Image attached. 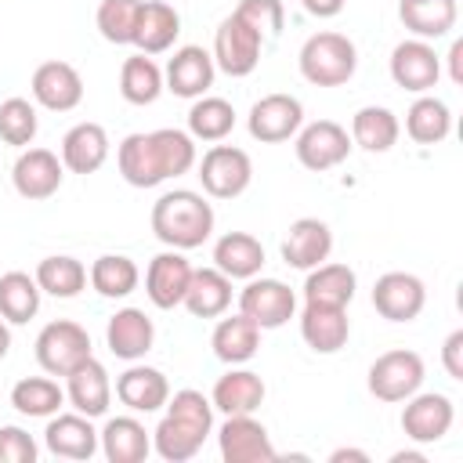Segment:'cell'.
Masks as SVG:
<instances>
[{
	"label": "cell",
	"mask_w": 463,
	"mask_h": 463,
	"mask_svg": "<svg viewBox=\"0 0 463 463\" xmlns=\"http://www.w3.org/2000/svg\"><path fill=\"white\" fill-rule=\"evenodd\" d=\"M116 163L127 184L156 188L170 177H181L195 166V137L174 127H159L148 134H127L116 148Z\"/></svg>",
	"instance_id": "obj_1"
},
{
	"label": "cell",
	"mask_w": 463,
	"mask_h": 463,
	"mask_svg": "<svg viewBox=\"0 0 463 463\" xmlns=\"http://www.w3.org/2000/svg\"><path fill=\"white\" fill-rule=\"evenodd\" d=\"M210 430H213V402L203 391L184 387L174 398H166V416L152 430V449L166 463H184L203 449Z\"/></svg>",
	"instance_id": "obj_2"
},
{
	"label": "cell",
	"mask_w": 463,
	"mask_h": 463,
	"mask_svg": "<svg viewBox=\"0 0 463 463\" xmlns=\"http://www.w3.org/2000/svg\"><path fill=\"white\" fill-rule=\"evenodd\" d=\"M152 232L170 250H195L213 235V206L192 188L163 192L152 206Z\"/></svg>",
	"instance_id": "obj_3"
},
{
	"label": "cell",
	"mask_w": 463,
	"mask_h": 463,
	"mask_svg": "<svg viewBox=\"0 0 463 463\" xmlns=\"http://www.w3.org/2000/svg\"><path fill=\"white\" fill-rule=\"evenodd\" d=\"M300 76L315 87H344L358 69V51L344 33H315L300 47Z\"/></svg>",
	"instance_id": "obj_4"
},
{
	"label": "cell",
	"mask_w": 463,
	"mask_h": 463,
	"mask_svg": "<svg viewBox=\"0 0 463 463\" xmlns=\"http://www.w3.org/2000/svg\"><path fill=\"white\" fill-rule=\"evenodd\" d=\"M87 358H90V333L80 322L58 318L36 333V362L47 376H69Z\"/></svg>",
	"instance_id": "obj_5"
},
{
	"label": "cell",
	"mask_w": 463,
	"mask_h": 463,
	"mask_svg": "<svg viewBox=\"0 0 463 463\" xmlns=\"http://www.w3.org/2000/svg\"><path fill=\"white\" fill-rule=\"evenodd\" d=\"M423 358L416 351H405V347H394V351H383L373 365H369V394L380 398V402H405L409 394H416L423 387Z\"/></svg>",
	"instance_id": "obj_6"
},
{
	"label": "cell",
	"mask_w": 463,
	"mask_h": 463,
	"mask_svg": "<svg viewBox=\"0 0 463 463\" xmlns=\"http://www.w3.org/2000/svg\"><path fill=\"white\" fill-rule=\"evenodd\" d=\"M260 47H264V36L253 29V25H246L235 11L217 25V33H213V65L221 69V72H228V76H235V80H242V76H250L257 65H260Z\"/></svg>",
	"instance_id": "obj_7"
},
{
	"label": "cell",
	"mask_w": 463,
	"mask_h": 463,
	"mask_svg": "<svg viewBox=\"0 0 463 463\" xmlns=\"http://www.w3.org/2000/svg\"><path fill=\"white\" fill-rule=\"evenodd\" d=\"M199 181H203V192L206 195H213V199H235V195H242L250 188L253 163L235 145H213L199 159Z\"/></svg>",
	"instance_id": "obj_8"
},
{
	"label": "cell",
	"mask_w": 463,
	"mask_h": 463,
	"mask_svg": "<svg viewBox=\"0 0 463 463\" xmlns=\"http://www.w3.org/2000/svg\"><path fill=\"white\" fill-rule=\"evenodd\" d=\"M452 420H456V409H452V398H449V394L416 391V394L405 398L402 430H405V438L416 441V445H434V441H441V438L452 430Z\"/></svg>",
	"instance_id": "obj_9"
},
{
	"label": "cell",
	"mask_w": 463,
	"mask_h": 463,
	"mask_svg": "<svg viewBox=\"0 0 463 463\" xmlns=\"http://www.w3.org/2000/svg\"><path fill=\"white\" fill-rule=\"evenodd\" d=\"M217 449L224 463H271L279 456L268 438V427L253 420V412L228 416L217 430Z\"/></svg>",
	"instance_id": "obj_10"
},
{
	"label": "cell",
	"mask_w": 463,
	"mask_h": 463,
	"mask_svg": "<svg viewBox=\"0 0 463 463\" xmlns=\"http://www.w3.org/2000/svg\"><path fill=\"white\" fill-rule=\"evenodd\" d=\"M239 311L257 322L260 329H279L297 311V293L279 279H246V289L239 293Z\"/></svg>",
	"instance_id": "obj_11"
},
{
	"label": "cell",
	"mask_w": 463,
	"mask_h": 463,
	"mask_svg": "<svg viewBox=\"0 0 463 463\" xmlns=\"http://www.w3.org/2000/svg\"><path fill=\"white\" fill-rule=\"evenodd\" d=\"M246 127H250V137L260 145L289 141L304 127V105L293 94H264L260 101H253Z\"/></svg>",
	"instance_id": "obj_12"
},
{
	"label": "cell",
	"mask_w": 463,
	"mask_h": 463,
	"mask_svg": "<svg viewBox=\"0 0 463 463\" xmlns=\"http://www.w3.org/2000/svg\"><path fill=\"white\" fill-rule=\"evenodd\" d=\"M293 148H297L300 166L322 174V170L340 166L351 156V134L333 119H315V123L297 130V145Z\"/></svg>",
	"instance_id": "obj_13"
},
{
	"label": "cell",
	"mask_w": 463,
	"mask_h": 463,
	"mask_svg": "<svg viewBox=\"0 0 463 463\" xmlns=\"http://www.w3.org/2000/svg\"><path fill=\"white\" fill-rule=\"evenodd\" d=\"M61 177H65V166L51 148H25L11 166L14 192L22 199H29V203L51 199L61 188Z\"/></svg>",
	"instance_id": "obj_14"
},
{
	"label": "cell",
	"mask_w": 463,
	"mask_h": 463,
	"mask_svg": "<svg viewBox=\"0 0 463 463\" xmlns=\"http://www.w3.org/2000/svg\"><path fill=\"white\" fill-rule=\"evenodd\" d=\"M391 80L402 90L427 94L441 80V58L434 54V47L427 40H402L391 51Z\"/></svg>",
	"instance_id": "obj_15"
},
{
	"label": "cell",
	"mask_w": 463,
	"mask_h": 463,
	"mask_svg": "<svg viewBox=\"0 0 463 463\" xmlns=\"http://www.w3.org/2000/svg\"><path fill=\"white\" fill-rule=\"evenodd\" d=\"M213 72H217L213 54L206 47H199V43H184L166 61L163 87L174 90L177 98H203L213 87Z\"/></svg>",
	"instance_id": "obj_16"
},
{
	"label": "cell",
	"mask_w": 463,
	"mask_h": 463,
	"mask_svg": "<svg viewBox=\"0 0 463 463\" xmlns=\"http://www.w3.org/2000/svg\"><path fill=\"white\" fill-rule=\"evenodd\" d=\"M427 304V286L409 271H387L373 286V307L387 322H412Z\"/></svg>",
	"instance_id": "obj_17"
},
{
	"label": "cell",
	"mask_w": 463,
	"mask_h": 463,
	"mask_svg": "<svg viewBox=\"0 0 463 463\" xmlns=\"http://www.w3.org/2000/svg\"><path fill=\"white\" fill-rule=\"evenodd\" d=\"M192 264L184 260V250H163L148 260V271H145V293L156 307L170 311L184 300V289L192 282Z\"/></svg>",
	"instance_id": "obj_18"
},
{
	"label": "cell",
	"mask_w": 463,
	"mask_h": 463,
	"mask_svg": "<svg viewBox=\"0 0 463 463\" xmlns=\"http://www.w3.org/2000/svg\"><path fill=\"white\" fill-rule=\"evenodd\" d=\"M29 87H33L36 105H43L47 112H72L83 101V76L69 61H43V65H36Z\"/></svg>",
	"instance_id": "obj_19"
},
{
	"label": "cell",
	"mask_w": 463,
	"mask_h": 463,
	"mask_svg": "<svg viewBox=\"0 0 463 463\" xmlns=\"http://www.w3.org/2000/svg\"><path fill=\"white\" fill-rule=\"evenodd\" d=\"M105 344H109V351H112L116 358L137 362V358H145V354L152 351V344H156V326H152V318H148L141 307H119V311L109 318V326H105Z\"/></svg>",
	"instance_id": "obj_20"
},
{
	"label": "cell",
	"mask_w": 463,
	"mask_h": 463,
	"mask_svg": "<svg viewBox=\"0 0 463 463\" xmlns=\"http://www.w3.org/2000/svg\"><path fill=\"white\" fill-rule=\"evenodd\" d=\"M329 253H333V232H329L326 221H318V217H300V221L289 224L286 239H282V260H286L289 268L307 271V268L329 260Z\"/></svg>",
	"instance_id": "obj_21"
},
{
	"label": "cell",
	"mask_w": 463,
	"mask_h": 463,
	"mask_svg": "<svg viewBox=\"0 0 463 463\" xmlns=\"http://www.w3.org/2000/svg\"><path fill=\"white\" fill-rule=\"evenodd\" d=\"M43 445L61 459H90L98 452V430L83 412H54L43 430Z\"/></svg>",
	"instance_id": "obj_22"
},
{
	"label": "cell",
	"mask_w": 463,
	"mask_h": 463,
	"mask_svg": "<svg viewBox=\"0 0 463 463\" xmlns=\"http://www.w3.org/2000/svg\"><path fill=\"white\" fill-rule=\"evenodd\" d=\"M300 336L315 354H336L347 336H351V322H347V307H329V304H304L300 311Z\"/></svg>",
	"instance_id": "obj_23"
},
{
	"label": "cell",
	"mask_w": 463,
	"mask_h": 463,
	"mask_svg": "<svg viewBox=\"0 0 463 463\" xmlns=\"http://www.w3.org/2000/svg\"><path fill=\"white\" fill-rule=\"evenodd\" d=\"M65 380H69L65 398L72 402L76 412H83V416H90V420L109 412V402H112V380H109L105 365H101L94 354H90L87 362H80Z\"/></svg>",
	"instance_id": "obj_24"
},
{
	"label": "cell",
	"mask_w": 463,
	"mask_h": 463,
	"mask_svg": "<svg viewBox=\"0 0 463 463\" xmlns=\"http://www.w3.org/2000/svg\"><path fill=\"white\" fill-rule=\"evenodd\" d=\"M181 33V14L166 4V0H141V14H137V29H134V47L141 54H163L174 47Z\"/></svg>",
	"instance_id": "obj_25"
},
{
	"label": "cell",
	"mask_w": 463,
	"mask_h": 463,
	"mask_svg": "<svg viewBox=\"0 0 463 463\" xmlns=\"http://www.w3.org/2000/svg\"><path fill=\"white\" fill-rule=\"evenodd\" d=\"M109 159V134L101 123H76L61 137V166L72 174H94Z\"/></svg>",
	"instance_id": "obj_26"
},
{
	"label": "cell",
	"mask_w": 463,
	"mask_h": 463,
	"mask_svg": "<svg viewBox=\"0 0 463 463\" xmlns=\"http://www.w3.org/2000/svg\"><path fill=\"white\" fill-rule=\"evenodd\" d=\"M116 398L130 409V412H156L166 405L170 398V383L159 369L152 365H130L127 373L116 376Z\"/></svg>",
	"instance_id": "obj_27"
},
{
	"label": "cell",
	"mask_w": 463,
	"mask_h": 463,
	"mask_svg": "<svg viewBox=\"0 0 463 463\" xmlns=\"http://www.w3.org/2000/svg\"><path fill=\"white\" fill-rule=\"evenodd\" d=\"M98 445L109 463H141L152 452V438H148L145 423L134 416H112L98 430Z\"/></svg>",
	"instance_id": "obj_28"
},
{
	"label": "cell",
	"mask_w": 463,
	"mask_h": 463,
	"mask_svg": "<svg viewBox=\"0 0 463 463\" xmlns=\"http://www.w3.org/2000/svg\"><path fill=\"white\" fill-rule=\"evenodd\" d=\"M398 18L416 40H441L456 29V0H398Z\"/></svg>",
	"instance_id": "obj_29"
},
{
	"label": "cell",
	"mask_w": 463,
	"mask_h": 463,
	"mask_svg": "<svg viewBox=\"0 0 463 463\" xmlns=\"http://www.w3.org/2000/svg\"><path fill=\"white\" fill-rule=\"evenodd\" d=\"M213 268L228 279H253L264 268V246L250 232H224L213 242Z\"/></svg>",
	"instance_id": "obj_30"
},
{
	"label": "cell",
	"mask_w": 463,
	"mask_h": 463,
	"mask_svg": "<svg viewBox=\"0 0 463 463\" xmlns=\"http://www.w3.org/2000/svg\"><path fill=\"white\" fill-rule=\"evenodd\" d=\"M210 347L213 354L224 362V365H242L257 354L260 347V326L250 322L242 311L239 315H228L213 326V336H210Z\"/></svg>",
	"instance_id": "obj_31"
},
{
	"label": "cell",
	"mask_w": 463,
	"mask_h": 463,
	"mask_svg": "<svg viewBox=\"0 0 463 463\" xmlns=\"http://www.w3.org/2000/svg\"><path fill=\"white\" fill-rule=\"evenodd\" d=\"M264 394H268V387H264V380H260L257 373H250V369H228V373L213 383L210 402H213V409H221L224 416H239V412L260 409Z\"/></svg>",
	"instance_id": "obj_32"
},
{
	"label": "cell",
	"mask_w": 463,
	"mask_h": 463,
	"mask_svg": "<svg viewBox=\"0 0 463 463\" xmlns=\"http://www.w3.org/2000/svg\"><path fill=\"white\" fill-rule=\"evenodd\" d=\"M354 271L347 264H315L307 268L304 279V304H329V307H347L354 297Z\"/></svg>",
	"instance_id": "obj_33"
},
{
	"label": "cell",
	"mask_w": 463,
	"mask_h": 463,
	"mask_svg": "<svg viewBox=\"0 0 463 463\" xmlns=\"http://www.w3.org/2000/svg\"><path fill=\"white\" fill-rule=\"evenodd\" d=\"M181 304L195 318H221L232 304V279L217 268H199V271H192V282H188Z\"/></svg>",
	"instance_id": "obj_34"
},
{
	"label": "cell",
	"mask_w": 463,
	"mask_h": 463,
	"mask_svg": "<svg viewBox=\"0 0 463 463\" xmlns=\"http://www.w3.org/2000/svg\"><path fill=\"white\" fill-rule=\"evenodd\" d=\"M398 134H402L398 116L383 105H365L351 119V145L365 152H391L398 145Z\"/></svg>",
	"instance_id": "obj_35"
},
{
	"label": "cell",
	"mask_w": 463,
	"mask_h": 463,
	"mask_svg": "<svg viewBox=\"0 0 463 463\" xmlns=\"http://www.w3.org/2000/svg\"><path fill=\"white\" fill-rule=\"evenodd\" d=\"M452 130V112L441 98L434 94H420L409 112H405V134L416 141V145H441Z\"/></svg>",
	"instance_id": "obj_36"
},
{
	"label": "cell",
	"mask_w": 463,
	"mask_h": 463,
	"mask_svg": "<svg viewBox=\"0 0 463 463\" xmlns=\"http://www.w3.org/2000/svg\"><path fill=\"white\" fill-rule=\"evenodd\" d=\"M33 279H36L40 293H51L58 300H72V297H80L87 289V268H83V260H76L69 253L43 257L36 264V275Z\"/></svg>",
	"instance_id": "obj_37"
},
{
	"label": "cell",
	"mask_w": 463,
	"mask_h": 463,
	"mask_svg": "<svg viewBox=\"0 0 463 463\" xmlns=\"http://www.w3.org/2000/svg\"><path fill=\"white\" fill-rule=\"evenodd\" d=\"M87 279H90V286H94L101 297L123 300V297H130V293L137 289L141 271H137V264H134L130 257H123V253H101V257L90 264Z\"/></svg>",
	"instance_id": "obj_38"
},
{
	"label": "cell",
	"mask_w": 463,
	"mask_h": 463,
	"mask_svg": "<svg viewBox=\"0 0 463 463\" xmlns=\"http://www.w3.org/2000/svg\"><path fill=\"white\" fill-rule=\"evenodd\" d=\"M40 311V286L25 271L0 275V318L11 326H25Z\"/></svg>",
	"instance_id": "obj_39"
},
{
	"label": "cell",
	"mask_w": 463,
	"mask_h": 463,
	"mask_svg": "<svg viewBox=\"0 0 463 463\" xmlns=\"http://www.w3.org/2000/svg\"><path fill=\"white\" fill-rule=\"evenodd\" d=\"M235 130V109L224 98L203 94L195 98V105L188 109V134L195 141H224Z\"/></svg>",
	"instance_id": "obj_40"
},
{
	"label": "cell",
	"mask_w": 463,
	"mask_h": 463,
	"mask_svg": "<svg viewBox=\"0 0 463 463\" xmlns=\"http://www.w3.org/2000/svg\"><path fill=\"white\" fill-rule=\"evenodd\" d=\"M163 90H166L163 87V69L148 54H134V58L123 61V69H119V94L130 105H152Z\"/></svg>",
	"instance_id": "obj_41"
},
{
	"label": "cell",
	"mask_w": 463,
	"mask_h": 463,
	"mask_svg": "<svg viewBox=\"0 0 463 463\" xmlns=\"http://www.w3.org/2000/svg\"><path fill=\"white\" fill-rule=\"evenodd\" d=\"M11 405L22 412V416H54L61 412L65 405V391L51 380V376H22L14 387H11Z\"/></svg>",
	"instance_id": "obj_42"
},
{
	"label": "cell",
	"mask_w": 463,
	"mask_h": 463,
	"mask_svg": "<svg viewBox=\"0 0 463 463\" xmlns=\"http://www.w3.org/2000/svg\"><path fill=\"white\" fill-rule=\"evenodd\" d=\"M137 14H141V0H101L98 4V33L109 43H134V29H137Z\"/></svg>",
	"instance_id": "obj_43"
},
{
	"label": "cell",
	"mask_w": 463,
	"mask_h": 463,
	"mask_svg": "<svg viewBox=\"0 0 463 463\" xmlns=\"http://www.w3.org/2000/svg\"><path fill=\"white\" fill-rule=\"evenodd\" d=\"M40 130V119H36V105L29 98H7L0 101V137L14 148H25L33 145Z\"/></svg>",
	"instance_id": "obj_44"
},
{
	"label": "cell",
	"mask_w": 463,
	"mask_h": 463,
	"mask_svg": "<svg viewBox=\"0 0 463 463\" xmlns=\"http://www.w3.org/2000/svg\"><path fill=\"white\" fill-rule=\"evenodd\" d=\"M235 14L253 25L260 36H279L282 33V22H286V11H282V0H242L235 7Z\"/></svg>",
	"instance_id": "obj_45"
},
{
	"label": "cell",
	"mask_w": 463,
	"mask_h": 463,
	"mask_svg": "<svg viewBox=\"0 0 463 463\" xmlns=\"http://www.w3.org/2000/svg\"><path fill=\"white\" fill-rule=\"evenodd\" d=\"M0 463H36V441L29 430L7 423L0 427Z\"/></svg>",
	"instance_id": "obj_46"
},
{
	"label": "cell",
	"mask_w": 463,
	"mask_h": 463,
	"mask_svg": "<svg viewBox=\"0 0 463 463\" xmlns=\"http://www.w3.org/2000/svg\"><path fill=\"white\" fill-rule=\"evenodd\" d=\"M441 365L452 380H463V329H452L441 344Z\"/></svg>",
	"instance_id": "obj_47"
},
{
	"label": "cell",
	"mask_w": 463,
	"mask_h": 463,
	"mask_svg": "<svg viewBox=\"0 0 463 463\" xmlns=\"http://www.w3.org/2000/svg\"><path fill=\"white\" fill-rule=\"evenodd\" d=\"M344 4L347 0H300V7L307 14H315V18H336L344 11Z\"/></svg>",
	"instance_id": "obj_48"
},
{
	"label": "cell",
	"mask_w": 463,
	"mask_h": 463,
	"mask_svg": "<svg viewBox=\"0 0 463 463\" xmlns=\"http://www.w3.org/2000/svg\"><path fill=\"white\" fill-rule=\"evenodd\" d=\"M449 80L463 83V40H452L449 47Z\"/></svg>",
	"instance_id": "obj_49"
},
{
	"label": "cell",
	"mask_w": 463,
	"mask_h": 463,
	"mask_svg": "<svg viewBox=\"0 0 463 463\" xmlns=\"http://www.w3.org/2000/svg\"><path fill=\"white\" fill-rule=\"evenodd\" d=\"M344 459H358V463H369V452H362V449H336V452L329 456V463H344Z\"/></svg>",
	"instance_id": "obj_50"
},
{
	"label": "cell",
	"mask_w": 463,
	"mask_h": 463,
	"mask_svg": "<svg viewBox=\"0 0 463 463\" xmlns=\"http://www.w3.org/2000/svg\"><path fill=\"white\" fill-rule=\"evenodd\" d=\"M391 463H427V459H423L420 452H394Z\"/></svg>",
	"instance_id": "obj_51"
},
{
	"label": "cell",
	"mask_w": 463,
	"mask_h": 463,
	"mask_svg": "<svg viewBox=\"0 0 463 463\" xmlns=\"http://www.w3.org/2000/svg\"><path fill=\"white\" fill-rule=\"evenodd\" d=\"M11 351V329H7V322L0 318V358Z\"/></svg>",
	"instance_id": "obj_52"
}]
</instances>
